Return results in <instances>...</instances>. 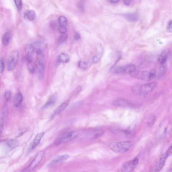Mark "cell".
Here are the masks:
<instances>
[{"label":"cell","mask_w":172,"mask_h":172,"mask_svg":"<svg viewBox=\"0 0 172 172\" xmlns=\"http://www.w3.org/2000/svg\"><path fill=\"white\" fill-rule=\"evenodd\" d=\"M169 171H170V172H172V168H171L170 170H169Z\"/></svg>","instance_id":"42"},{"label":"cell","mask_w":172,"mask_h":172,"mask_svg":"<svg viewBox=\"0 0 172 172\" xmlns=\"http://www.w3.org/2000/svg\"><path fill=\"white\" fill-rule=\"evenodd\" d=\"M14 2L17 9L19 11H20L22 9L23 6L22 0H14Z\"/></svg>","instance_id":"31"},{"label":"cell","mask_w":172,"mask_h":172,"mask_svg":"<svg viewBox=\"0 0 172 172\" xmlns=\"http://www.w3.org/2000/svg\"><path fill=\"white\" fill-rule=\"evenodd\" d=\"M44 132H41V133H39L37 135V136H35V138L33 140V143H32V146L30 147L31 150H33L34 149H35L37 147L39 144V143L41 142V139L43 138V136H44Z\"/></svg>","instance_id":"18"},{"label":"cell","mask_w":172,"mask_h":172,"mask_svg":"<svg viewBox=\"0 0 172 172\" xmlns=\"http://www.w3.org/2000/svg\"><path fill=\"white\" fill-rule=\"evenodd\" d=\"M169 54H170V50L168 49H166L161 53L159 57L158 58V62L161 65L166 63Z\"/></svg>","instance_id":"17"},{"label":"cell","mask_w":172,"mask_h":172,"mask_svg":"<svg viewBox=\"0 0 172 172\" xmlns=\"http://www.w3.org/2000/svg\"><path fill=\"white\" fill-rule=\"evenodd\" d=\"M130 75L135 79L143 81H150L155 77L156 71L154 69L150 71L135 70V71L132 72Z\"/></svg>","instance_id":"2"},{"label":"cell","mask_w":172,"mask_h":172,"mask_svg":"<svg viewBox=\"0 0 172 172\" xmlns=\"http://www.w3.org/2000/svg\"><path fill=\"white\" fill-rule=\"evenodd\" d=\"M167 70H168V68H167V66L166 64L161 65L160 67H159V73H158V75H157L158 78H161L162 77L166 74Z\"/></svg>","instance_id":"23"},{"label":"cell","mask_w":172,"mask_h":172,"mask_svg":"<svg viewBox=\"0 0 172 172\" xmlns=\"http://www.w3.org/2000/svg\"><path fill=\"white\" fill-rule=\"evenodd\" d=\"M4 120L3 117H1V133H2V131L3 129V127H4Z\"/></svg>","instance_id":"38"},{"label":"cell","mask_w":172,"mask_h":172,"mask_svg":"<svg viewBox=\"0 0 172 172\" xmlns=\"http://www.w3.org/2000/svg\"><path fill=\"white\" fill-rule=\"evenodd\" d=\"M58 21L60 26H67L68 24V20L66 18V17H65V16H61L60 17Z\"/></svg>","instance_id":"27"},{"label":"cell","mask_w":172,"mask_h":172,"mask_svg":"<svg viewBox=\"0 0 172 172\" xmlns=\"http://www.w3.org/2000/svg\"><path fill=\"white\" fill-rule=\"evenodd\" d=\"M1 143L3 144L6 148H7L8 150H12L14 148H16L19 145L18 141L15 139H6L1 141Z\"/></svg>","instance_id":"10"},{"label":"cell","mask_w":172,"mask_h":172,"mask_svg":"<svg viewBox=\"0 0 172 172\" xmlns=\"http://www.w3.org/2000/svg\"><path fill=\"white\" fill-rule=\"evenodd\" d=\"M19 53L18 51L14 50L11 52L8 57L7 61L8 70L13 71L16 68L18 63Z\"/></svg>","instance_id":"5"},{"label":"cell","mask_w":172,"mask_h":172,"mask_svg":"<svg viewBox=\"0 0 172 172\" xmlns=\"http://www.w3.org/2000/svg\"><path fill=\"white\" fill-rule=\"evenodd\" d=\"M124 4L126 5H129L130 3H131V0H124Z\"/></svg>","instance_id":"40"},{"label":"cell","mask_w":172,"mask_h":172,"mask_svg":"<svg viewBox=\"0 0 172 172\" xmlns=\"http://www.w3.org/2000/svg\"><path fill=\"white\" fill-rule=\"evenodd\" d=\"M123 16L129 21H136L138 19V15L136 13H128L124 14Z\"/></svg>","instance_id":"22"},{"label":"cell","mask_w":172,"mask_h":172,"mask_svg":"<svg viewBox=\"0 0 172 172\" xmlns=\"http://www.w3.org/2000/svg\"><path fill=\"white\" fill-rule=\"evenodd\" d=\"M156 120H157L156 115L154 114H152L150 115V118H148V121H147V125L148 127H151L154 124Z\"/></svg>","instance_id":"26"},{"label":"cell","mask_w":172,"mask_h":172,"mask_svg":"<svg viewBox=\"0 0 172 172\" xmlns=\"http://www.w3.org/2000/svg\"><path fill=\"white\" fill-rule=\"evenodd\" d=\"M70 102V100H67L65 102H63L62 104H61V105H60L54 111V112L53 113L51 117L52 118H54V117L57 116V115L59 114L60 113H61V112H62L63 111H64L66 107H67V106L68 105L69 103Z\"/></svg>","instance_id":"15"},{"label":"cell","mask_w":172,"mask_h":172,"mask_svg":"<svg viewBox=\"0 0 172 172\" xmlns=\"http://www.w3.org/2000/svg\"><path fill=\"white\" fill-rule=\"evenodd\" d=\"M11 91L9 90L6 91L5 92V94H4V98H5V100L6 102L9 100L11 98Z\"/></svg>","instance_id":"32"},{"label":"cell","mask_w":172,"mask_h":172,"mask_svg":"<svg viewBox=\"0 0 172 172\" xmlns=\"http://www.w3.org/2000/svg\"><path fill=\"white\" fill-rule=\"evenodd\" d=\"M136 70V66L133 64L116 67L113 69V72L115 74H130Z\"/></svg>","instance_id":"8"},{"label":"cell","mask_w":172,"mask_h":172,"mask_svg":"<svg viewBox=\"0 0 172 172\" xmlns=\"http://www.w3.org/2000/svg\"><path fill=\"white\" fill-rule=\"evenodd\" d=\"M135 126H136V125H135V124H133V125H131L130 127L128 128L126 130V131H125V133H126V134H129L130 133H131L132 131H133V130L134 129V128H135Z\"/></svg>","instance_id":"33"},{"label":"cell","mask_w":172,"mask_h":172,"mask_svg":"<svg viewBox=\"0 0 172 172\" xmlns=\"http://www.w3.org/2000/svg\"><path fill=\"white\" fill-rule=\"evenodd\" d=\"M80 35L79 33L78 32H76L75 33V35H74V39L76 40V41H78L80 39Z\"/></svg>","instance_id":"39"},{"label":"cell","mask_w":172,"mask_h":172,"mask_svg":"<svg viewBox=\"0 0 172 172\" xmlns=\"http://www.w3.org/2000/svg\"><path fill=\"white\" fill-rule=\"evenodd\" d=\"M133 145L132 141H113L109 143V147L111 150L119 154H124L128 152Z\"/></svg>","instance_id":"1"},{"label":"cell","mask_w":172,"mask_h":172,"mask_svg":"<svg viewBox=\"0 0 172 172\" xmlns=\"http://www.w3.org/2000/svg\"><path fill=\"white\" fill-rule=\"evenodd\" d=\"M168 156L166 155V153L163 154L161 156V157L159 158V161L157 162V164L155 166V172H159L163 168L165 165V163L166 161V159L168 158Z\"/></svg>","instance_id":"14"},{"label":"cell","mask_w":172,"mask_h":172,"mask_svg":"<svg viewBox=\"0 0 172 172\" xmlns=\"http://www.w3.org/2000/svg\"><path fill=\"white\" fill-rule=\"evenodd\" d=\"M28 70L31 73H33L35 71V66L32 61H27Z\"/></svg>","instance_id":"28"},{"label":"cell","mask_w":172,"mask_h":172,"mask_svg":"<svg viewBox=\"0 0 172 172\" xmlns=\"http://www.w3.org/2000/svg\"><path fill=\"white\" fill-rule=\"evenodd\" d=\"M23 99V97L22 93L19 92L15 95V97L13 100V104L15 107H18L22 103V100Z\"/></svg>","instance_id":"19"},{"label":"cell","mask_w":172,"mask_h":172,"mask_svg":"<svg viewBox=\"0 0 172 172\" xmlns=\"http://www.w3.org/2000/svg\"><path fill=\"white\" fill-rule=\"evenodd\" d=\"M67 38H68V35H67L66 33H62V34L60 36V37L58 39V43L59 44H63V43H64L66 41Z\"/></svg>","instance_id":"29"},{"label":"cell","mask_w":172,"mask_h":172,"mask_svg":"<svg viewBox=\"0 0 172 172\" xmlns=\"http://www.w3.org/2000/svg\"><path fill=\"white\" fill-rule=\"evenodd\" d=\"M10 32H6L5 33L2 37V44L5 46H7L9 45L10 41Z\"/></svg>","instance_id":"21"},{"label":"cell","mask_w":172,"mask_h":172,"mask_svg":"<svg viewBox=\"0 0 172 172\" xmlns=\"http://www.w3.org/2000/svg\"><path fill=\"white\" fill-rule=\"evenodd\" d=\"M70 156L68 154H64V155H58L55 158L52 160V161L49 164V166L52 167L55 165H57L58 164L62 163L63 161H65L67 159L69 158Z\"/></svg>","instance_id":"13"},{"label":"cell","mask_w":172,"mask_h":172,"mask_svg":"<svg viewBox=\"0 0 172 172\" xmlns=\"http://www.w3.org/2000/svg\"><path fill=\"white\" fill-rule=\"evenodd\" d=\"M167 30L169 32L172 33V21L170 20L168 22L167 26Z\"/></svg>","instance_id":"36"},{"label":"cell","mask_w":172,"mask_h":172,"mask_svg":"<svg viewBox=\"0 0 172 172\" xmlns=\"http://www.w3.org/2000/svg\"><path fill=\"white\" fill-rule=\"evenodd\" d=\"M78 66L79 68L84 70V69L87 68V66H88V64L85 61H80L78 62Z\"/></svg>","instance_id":"30"},{"label":"cell","mask_w":172,"mask_h":172,"mask_svg":"<svg viewBox=\"0 0 172 172\" xmlns=\"http://www.w3.org/2000/svg\"><path fill=\"white\" fill-rule=\"evenodd\" d=\"M45 153L46 151L44 150L39 152V153L35 155V157L33 158L29 166L26 168L23 171L27 172H31L34 169H35L36 167H37V166L39 165V164L41 163V161H42L45 155Z\"/></svg>","instance_id":"6"},{"label":"cell","mask_w":172,"mask_h":172,"mask_svg":"<svg viewBox=\"0 0 172 172\" xmlns=\"http://www.w3.org/2000/svg\"><path fill=\"white\" fill-rule=\"evenodd\" d=\"M58 30L59 32L61 33H64L66 32V26H60V25L58 28Z\"/></svg>","instance_id":"34"},{"label":"cell","mask_w":172,"mask_h":172,"mask_svg":"<svg viewBox=\"0 0 172 172\" xmlns=\"http://www.w3.org/2000/svg\"><path fill=\"white\" fill-rule=\"evenodd\" d=\"M36 52L37 54V68L39 76L41 78L44 76V55L43 54L42 50H37L36 51Z\"/></svg>","instance_id":"7"},{"label":"cell","mask_w":172,"mask_h":172,"mask_svg":"<svg viewBox=\"0 0 172 172\" xmlns=\"http://www.w3.org/2000/svg\"><path fill=\"white\" fill-rule=\"evenodd\" d=\"M57 100L56 97L55 96H52L51 98H49V100H48V102H46V104L44 105V106L43 107L44 109H46L47 107H50L52 105H53L55 102V101Z\"/></svg>","instance_id":"25"},{"label":"cell","mask_w":172,"mask_h":172,"mask_svg":"<svg viewBox=\"0 0 172 172\" xmlns=\"http://www.w3.org/2000/svg\"><path fill=\"white\" fill-rule=\"evenodd\" d=\"M166 154V155L168 156V157H170V155L172 154V143L171 144L170 146H169L168 150H166V152H165Z\"/></svg>","instance_id":"35"},{"label":"cell","mask_w":172,"mask_h":172,"mask_svg":"<svg viewBox=\"0 0 172 172\" xmlns=\"http://www.w3.org/2000/svg\"><path fill=\"white\" fill-rule=\"evenodd\" d=\"M70 57L68 54L62 53L59 56V61L61 63H68L70 61Z\"/></svg>","instance_id":"24"},{"label":"cell","mask_w":172,"mask_h":172,"mask_svg":"<svg viewBox=\"0 0 172 172\" xmlns=\"http://www.w3.org/2000/svg\"><path fill=\"white\" fill-rule=\"evenodd\" d=\"M25 51L27 60L32 61L34 51H35V48H34V46L31 44H26Z\"/></svg>","instance_id":"12"},{"label":"cell","mask_w":172,"mask_h":172,"mask_svg":"<svg viewBox=\"0 0 172 172\" xmlns=\"http://www.w3.org/2000/svg\"><path fill=\"white\" fill-rule=\"evenodd\" d=\"M24 17L28 20L33 21L36 17V13L33 10H28L24 13Z\"/></svg>","instance_id":"20"},{"label":"cell","mask_w":172,"mask_h":172,"mask_svg":"<svg viewBox=\"0 0 172 172\" xmlns=\"http://www.w3.org/2000/svg\"><path fill=\"white\" fill-rule=\"evenodd\" d=\"M79 133L78 131H71L67 132L60 135L55 141V145H60V144L66 143H68L70 141L73 140L76 138H77L79 136Z\"/></svg>","instance_id":"3"},{"label":"cell","mask_w":172,"mask_h":172,"mask_svg":"<svg viewBox=\"0 0 172 172\" xmlns=\"http://www.w3.org/2000/svg\"><path fill=\"white\" fill-rule=\"evenodd\" d=\"M157 84L156 82L146 83L139 86L137 88H136V89L134 91L136 94L142 95V96H144L154 91V89L157 87Z\"/></svg>","instance_id":"4"},{"label":"cell","mask_w":172,"mask_h":172,"mask_svg":"<svg viewBox=\"0 0 172 172\" xmlns=\"http://www.w3.org/2000/svg\"><path fill=\"white\" fill-rule=\"evenodd\" d=\"M119 0H109L110 2L112 3H116L117 2H119Z\"/></svg>","instance_id":"41"},{"label":"cell","mask_w":172,"mask_h":172,"mask_svg":"<svg viewBox=\"0 0 172 172\" xmlns=\"http://www.w3.org/2000/svg\"><path fill=\"white\" fill-rule=\"evenodd\" d=\"M1 73H2L4 72V68H5V64H4V60L3 59L1 60Z\"/></svg>","instance_id":"37"},{"label":"cell","mask_w":172,"mask_h":172,"mask_svg":"<svg viewBox=\"0 0 172 172\" xmlns=\"http://www.w3.org/2000/svg\"><path fill=\"white\" fill-rule=\"evenodd\" d=\"M112 105L116 107H130L132 104L128 100L124 98H118L115 100L112 103Z\"/></svg>","instance_id":"11"},{"label":"cell","mask_w":172,"mask_h":172,"mask_svg":"<svg viewBox=\"0 0 172 172\" xmlns=\"http://www.w3.org/2000/svg\"><path fill=\"white\" fill-rule=\"evenodd\" d=\"M102 53H103V48L102 45L101 44L98 45L97 48V53L93 57V59H92L93 63L95 64L98 62L102 58Z\"/></svg>","instance_id":"16"},{"label":"cell","mask_w":172,"mask_h":172,"mask_svg":"<svg viewBox=\"0 0 172 172\" xmlns=\"http://www.w3.org/2000/svg\"><path fill=\"white\" fill-rule=\"evenodd\" d=\"M138 162L139 159L137 157L128 161L122 165L121 171L123 172H131L136 167Z\"/></svg>","instance_id":"9"}]
</instances>
